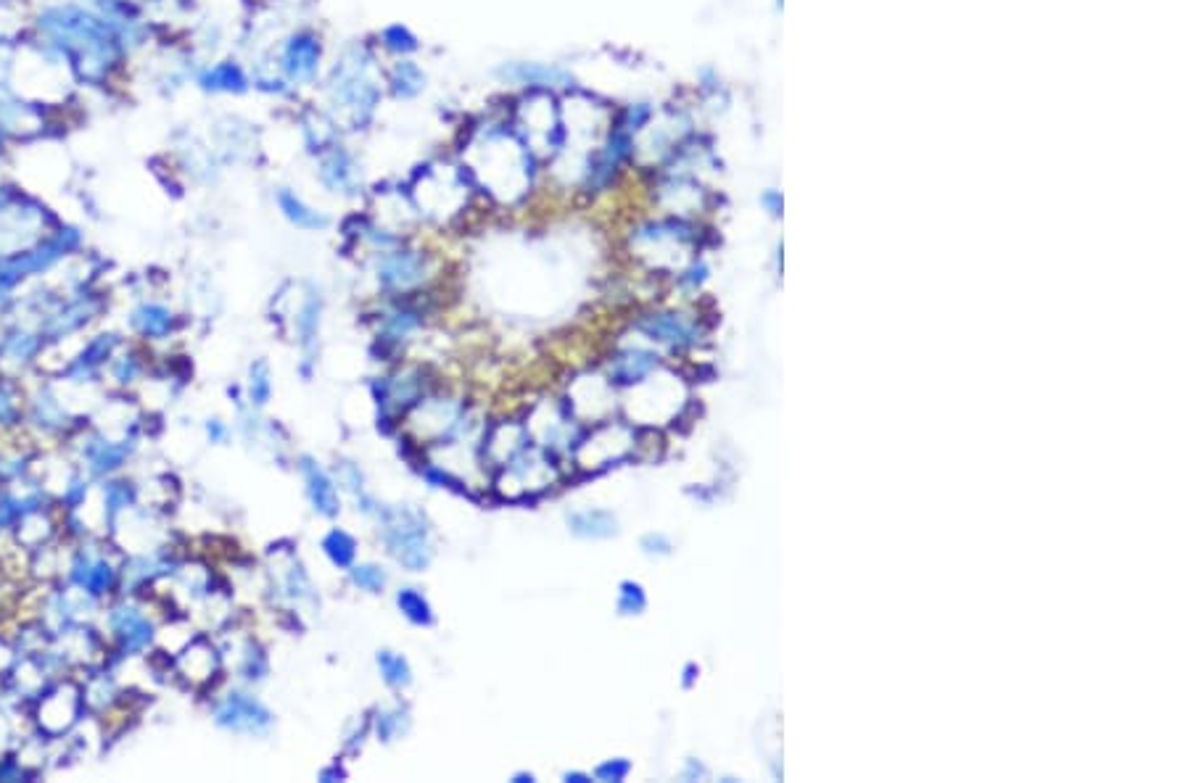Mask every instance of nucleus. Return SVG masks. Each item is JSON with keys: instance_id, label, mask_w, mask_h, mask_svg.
Here are the masks:
<instances>
[{"instance_id": "nucleus-1", "label": "nucleus", "mask_w": 1188, "mask_h": 783, "mask_svg": "<svg viewBox=\"0 0 1188 783\" xmlns=\"http://www.w3.org/2000/svg\"><path fill=\"white\" fill-rule=\"evenodd\" d=\"M35 26L45 45L64 58L77 79L109 83L132 51L149 37V26H130L93 3H53L37 13Z\"/></svg>"}, {"instance_id": "nucleus-2", "label": "nucleus", "mask_w": 1188, "mask_h": 783, "mask_svg": "<svg viewBox=\"0 0 1188 783\" xmlns=\"http://www.w3.org/2000/svg\"><path fill=\"white\" fill-rule=\"evenodd\" d=\"M463 172L471 185L499 200H516L537 183L542 159L518 135L510 117L486 119L471 127L463 145Z\"/></svg>"}, {"instance_id": "nucleus-3", "label": "nucleus", "mask_w": 1188, "mask_h": 783, "mask_svg": "<svg viewBox=\"0 0 1188 783\" xmlns=\"http://www.w3.org/2000/svg\"><path fill=\"white\" fill-rule=\"evenodd\" d=\"M320 85L325 98L323 111L344 138L370 130L386 98L384 64L376 43L367 40L346 43L333 64L325 66Z\"/></svg>"}, {"instance_id": "nucleus-4", "label": "nucleus", "mask_w": 1188, "mask_h": 783, "mask_svg": "<svg viewBox=\"0 0 1188 783\" xmlns=\"http://www.w3.org/2000/svg\"><path fill=\"white\" fill-rule=\"evenodd\" d=\"M278 75L293 90L320 85L325 75V40L312 26H296L280 40Z\"/></svg>"}, {"instance_id": "nucleus-5", "label": "nucleus", "mask_w": 1188, "mask_h": 783, "mask_svg": "<svg viewBox=\"0 0 1188 783\" xmlns=\"http://www.w3.org/2000/svg\"><path fill=\"white\" fill-rule=\"evenodd\" d=\"M384 541L393 554V559L402 562L407 570L420 573L431 565L433 546H431V531L425 525V520L418 512L404 510H384Z\"/></svg>"}, {"instance_id": "nucleus-6", "label": "nucleus", "mask_w": 1188, "mask_h": 783, "mask_svg": "<svg viewBox=\"0 0 1188 783\" xmlns=\"http://www.w3.org/2000/svg\"><path fill=\"white\" fill-rule=\"evenodd\" d=\"M315 174L320 185L338 198H359L365 191L363 162L346 145L344 138L333 140L331 145L315 153Z\"/></svg>"}, {"instance_id": "nucleus-7", "label": "nucleus", "mask_w": 1188, "mask_h": 783, "mask_svg": "<svg viewBox=\"0 0 1188 783\" xmlns=\"http://www.w3.org/2000/svg\"><path fill=\"white\" fill-rule=\"evenodd\" d=\"M494 75H497L499 83L507 87H518L520 93L544 90L555 93V96H565V93L579 87V79L569 66L555 62H505L494 69Z\"/></svg>"}, {"instance_id": "nucleus-8", "label": "nucleus", "mask_w": 1188, "mask_h": 783, "mask_svg": "<svg viewBox=\"0 0 1188 783\" xmlns=\"http://www.w3.org/2000/svg\"><path fill=\"white\" fill-rule=\"evenodd\" d=\"M431 272L433 261L429 253L404 249V246L378 253L376 259V280L389 293L412 291V287L423 285L431 278Z\"/></svg>"}, {"instance_id": "nucleus-9", "label": "nucleus", "mask_w": 1188, "mask_h": 783, "mask_svg": "<svg viewBox=\"0 0 1188 783\" xmlns=\"http://www.w3.org/2000/svg\"><path fill=\"white\" fill-rule=\"evenodd\" d=\"M215 722L219 728H228L233 733H249V736H262L272 728V713L267 709L257 696L244 694V692H230L223 702L215 707Z\"/></svg>"}, {"instance_id": "nucleus-10", "label": "nucleus", "mask_w": 1188, "mask_h": 783, "mask_svg": "<svg viewBox=\"0 0 1188 783\" xmlns=\"http://www.w3.org/2000/svg\"><path fill=\"white\" fill-rule=\"evenodd\" d=\"M384 85L389 98L412 104L429 90V72L418 58H391L389 66H384Z\"/></svg>"}, {"instance_id": "nucleus-11", "label": "nucleus", "mask_w": 1188, "mask_h": 783, "mask_svg": "<svg viewBox=\"0 0 1188 783\" xmlns=\"http://www.w3.org/2000/svg\"><path fill=\"white\" fill-rule=\"evenodd\" d=\"M196 87L209 93V96H246L253 83L246 66L236 58H219V62L204 66L198 72Z\"/></svg>"}, {"instance_id": "nucleus-12", "label": "nucleus", "mask_w": 1188, "mask_h": 783, "mask_svg": "<svg viewBox=\"0 0 1188 783\" xmlns=\"http://www.w3.org/2000/svg\"><path fill=\"white\" fill-rule=\"evenodd\" d=\"M109 626L125 654L143 652V649L153 641V626L149 622V618H145V615L136 607L125 605L115 609L109 618Z\"/></svg>"}, {"instance_id": "nucleus-13", "label": "nucleus", "mask_w": 1188, "mask_h": 783, "mask_svg": "<svg viewBox=\"0 0 1188 783\" xmlns=\"http://www.w3.org/2000/svg\"><path fill=\"white\" fill-rule=\"evenodd\" d=\"M299 470H302L304 475L306 497H310L312 501V510H315L317 514H323V518H336L338 510H342V501H338L336 483H333L331 475L310 457L302 459Z\"/></svg>"}, {"instance_id": "nucleus-14", "label": "nucleus", "mask_w": 1188, "mask_h": 783, "mask_svg": "<svg viewBox=\"0 0 1188 783\" xmlns=\"http://www.w3.org/2000/svg\"><path fill=\"white\" fill-rule=\"evenodd\" d=\"M115 578H117V570L115 567L106 562V557H101V554H79V557L72 562V584H75L77 588H83L85 594H90V597H104V594H109V588L115 586Z\"/></svg>"}, {"instance_id": "nucleus-15", "label": "nucleus", "mask_w": 1188, "mask_h": 783, "mask_svg": "<svg viewBox=\"0 0 1188 783\" xmlns=\"http://www.w3.org/2000/svg\"><path fill=\"white\" fill-rule=\"evenodd\" d=\"M276 206H278V211L285 217V222H291L293 227H299V230L323 232V230H328V227H331L328 214L315 209L312 204H306V200L299 196L296 191H291V187H278V191H276Z\"/></svg>"}, {"instance_id": "nucleus-16", "label": "nucleus", "mask_w": 1188, "mask_h": 783, "mask_svg": "<svg viewBox=\"0 0 1188 783\" xmlns=\"http://www.w3.org/2000/svg\"><path fill=\"white\" fill-rule=\"evenodd\" d=\"M639 330H642L647 338L673 346L695 344L698 338L695 325L687 323L682 314H652V317H645L642 323H639Z\"/></svg>"}, {"instance_id": "nucleus-17", "label": "nucleus", "mask_w": 1188, "mask_h": 783, "mask_svg": "<svg viewBox=\"0 0 1188 783\" xmlns=\"http://www.w3.org/2000/svg\"><path fill=\"white\" fill-rule=\"evenodd\" d=\"M376 48L389 58H415L423 51V40L407 24L391 22L376 32Z\"/></svg>"}, {"instance_id": "nucleus-18", "label": "nucleus", "mask_w": 1188, "mask_h": 783, "mask_svg": "<svg viewBox=\"0 0 1188 783\" xmlns=\"http://www.w3.org/2000/svg\"><path fill=\"white\" fill-rule=\"evenodd\" d=\"M130 452H132L130 441L96 438L88 448H85V459H88L90 472L109 475L125 465V459L130 457Z\"/></svg>"}, {"instance_id": "nucleus-19", "label": "nucleus", "mask_w": 1188, "mask_h": 783, "mask_svg": "<svg viewBox=\"0 0 1188 783\" xmlns=\"http://www.w3.org/2000/svg\"><path fill=\"white\" fill-rule=\"evenodd\" d=\"M132 327H136L143 338H166L172 333V327H175V314L166 309L164 304H140L138 309L132 312Z\"/></svg>"}, {"instance_id": "nucleus-20", "label": "nucleus", "mask_w": 1188, "mask_h": 783, "mask_svg": "<svg viewBox=\"0 0 1188 783\" xmlns=\"http://www.w3.org/2000/svg\"><path fill=\"white\" fill-rule=\"evenodd\" d=\"M320 317H323V298L317 291H310L304 296L302 309H299L296 327H299V344H302L304 354L310 357L317 346V333H320Z\"/></svg>"}, {"instance_id": "nucleus-21", "label": "nucleus", "mask_w": 1188, "mask_h": 783, "mask_svg": "<svg viewBox=\"0 0 1188 783\" xmlns=\"http://www.w3.org/2000/svg\"><path fill=\"white\" fill-rule=\"evenodd\" d=\"M569 528L582 539H607L616 533V518L607 512H576L569 518Z\"/></svg>"}, {"instance_id": "nucleus-22", "label": "nucleus", "mask_w": 1188, "mask_h": 783, "mask_svg": "<svg viewBox=\"0 0 1188 783\" xmlns=\"http://www.w3.org/2000/svg\"><path fill=\"white\" fill-rule=\"evenodd\" d=\"M656 117H658L656 104H650V100H637V104L624 106V109L613 117V122H616L620 130L629 132V135L639 138L647 127L656 122Z\"/></svg>"}, {"instance_id": "nucleus-23", "label": "nucleus", "mask_w": 1188, "mask_h": 783, "mask_svg": "<svg viewBox=\"0 0 1188 783\" xmlns=\"http://www.w3.org/2000/svg\"><path fill=\"white\" fill-rule=\"evenodd\" d=\"M180 671L191 681H206L217 671L215 649H209L206 644H193L188 652L180 657Z\"/></svg>"}, {"instance_id": "nucleus-24", "label": "nucleus", "mask_w": 1188, "mask_h": 783, "mask_svg": "<svg viewBox=\"0 0 1188 783\" xmlns=\"http://www.w3.org/2000/svg\"><path fill=\"white\" fill-rule=\"evenodd\" d=\"M376 662H378L380 675H384V681L391 688H407L412 684V667L402 654L391 652V649H380Z\"/></svg>"}, {"instance_id": "nucleus-25", "label": "nucleus", "mask_w": 1188, "mask_h": 783, "mask_svg": "<svg viewBox=\"0 0 1188 783\" xmlns=\"http://www.w3.org/2000/svg\"><path fill=\"white\" fill-rule=\"evenodd\" d=\"M397 607L412 626H431L433 622V609L429 599H425L418 588H399Z\"/></svg>"}, {"instance_id": "nucleus-26", "label": "nucleus", "mask_w": 1188, "mask_h": 783, "mask_svg": "<svg viewBox=\"0 0 1188 783\" xmlns=\"http://www.w3.org/2000/svg\"><path fill=\"white\" fill-rule=\"evenodd\" d=\"M323 552L328 554V559L336 567H352L357 557V541L346 531H338L336 528V531H331L323 539Z\"/></svg>"}, {"instance_id": "nucleus-27", "label": "nucleus", "mask_w": 1188, "mask_h": 783, "mask_svg": "<svg viewBox=\"0 0 1188 783\" xmlns=\"http://www.w3.org/2000/svg\"><path fill=\"white\" fill-rule=\"evenodd\" d=\"M652 367H656V357H652V354L629 351L616 361V370H613V374H616V380H620V383H639V380H642Z\"/></svg>"}, {"instance_id": "nucleus-28", "label": "nucleus", "mask_w": 1188, "mask_h": 783, "mask_svg": "<svg viewBox=\"0 0 1188 783\" xmlns=\"http://www.w3.org/2000/svg\"><path fill=\"white\" fill-rule=\"evenodd\" d=\"M272 374L267 361H253L249 372V399L253 406H264L272 396Z\"/></svg>"}, {"instance_id": "nucleus-29", "label": "nucleus", "mask_w": 1188, "mask_h": 783, "mask_svg": "<svg viewBox=\"0 0 1188 783\" xmlns=\"http://www.w3.org/2000/svg\"><path fill=\"white\" fill-rule=\"evenodd\" d=\"M349 575H352V584H355L357 588H363V591L367 594H380L386 588V584H389V578H386V573L380 570L378 565H352Z\"/></svg>"}, {"instance_id": "nucleus-30", "label": "nucleus", "mask_w": 1188, "mask_h": 783, "mask_svg": "<svg viewBox=\"0 0 1188 783\" xmlns=\"http://www.w3.org/2000/svg\"><path fill=\"white\" fill-rule=\"evenodd\" d=\"M645 607H647V597H645L642 586L634 584V580H626V584H620V594H618L620 615H639Z\"/></svg>"}, {"instance_id": "nucleus-31", "label": "nucleus", "mask_w": 1188, "mask_h": 783, "mask_svg": "<svg viewBox=\"0 0 1188 783\" xmlns=\"http://www.w3.org/2000/svg\"><path fill=\"white\" fill-rule=\"evenodd\" d=\"M418 325H420L418 314L410 312V309H397V312H391L389 317H386V327H389L391 336H397V338L407 336V333H412Z\"/></svg>"}, {"instance_id": "nucleus-32", "label": "nucleus", "mask_w": 1188, "mask_h": 783, "mask_svg": "<svg viewBox=\"0 0 1188 783\" xmlns=\"http://www.w3.org/2000/svg\"><path fill=\"white\" fill-rule=\"evenodd\" d=\"M631 765L626 760H607L603 762V765L594 771V775H597L600 781H624L626 775H629Z\"/></svg>"}, {"instance_id": "nucleus-33", "label": "nucleus", "mask_w": 1188, "mask_h": 783, "mask_svg": "<svg viewBox=\"0 0 1188 783\" xmlns=\"http://www.w3.org/2000/svg\"><path fill=\"white\" fill-rule=\"evenodd\" d=\"M22 410H19V401L6 385H0V423H11L17 420Z\"/></svg>"}, {"instance_id": "nucleus-34", "label": "nucleus", "mask_w": 1188, "mask_h": 783, "mask_svg": "<svg viewBox=\"0 0 1188 783\" xmlns=\"http://www.w3.org/2000/svg\"><path fill=\"white\" fill-rule=\"evenodd\" d=\"M399 728H402V720H399V713H380L378 715V722H376V731L380 736V741H391L393 736L399 733Z\"/></svg>"}, {"instance_id": "nucleus-35", "label": "nucleus", "mask_w": 1188, "mask_h": 783, "mask_svg": "<svg viewBox=\"0 0 1188 783\" xmlns=\"http://www.w3.org/2000/svg\"><path fill=\"white\" fill-rule=\"evenodd\" d=\"M760 206H764V209L769 211L771 217H779V214H782V206H785V204H782V193L774 191V187H769V191L760 193Z\"/></svg>"}, {"instance_id": "nucleus-36", "label": "nucleus", "mask_w": 1188, "mask_h": 783, "mask_svg": "<svg viewBox=\"0 0 1188 783\" xmlns=\"http://www.w3.org/2000/svg\"><path fill=\"white\" fill-rule=\"evenodd\" d=\"M682 280H684V285H692V287L700 285V283H705V280H709V267H705V264H692L690 270L684 272Z\"/></svg>"}, {"instance_id": "nucleus-37", "label": "nucleus", "mask_w": 1188, "mask_h": 783, "mask_svg": "<svg viewBox=\"0 0 1188 783\" xmlns=\"http://www.w3.org/2000/svg\"><path fill=\"white\" fill-rule=\"evenodd\" d=\"M206 433H209L212 444H223V441L228 438V427L219 423V420H209V425H206Z\"/></svg>"}, {"instance_id": "nucleus-38", "label": "nucleus", "mask_w": 1188, "mask_h": 783, "mask_svg": "<svg viewBox=\"0 0 1188 783\" xmlns=\"http://www.w3.org/2000/svg\"><path fill=\"white\" fill-rule=\"evenodd\" d=\"M565 781H573V783H586V781H592V775H586V773H576V771H573V773H565Z\"/></svg>"}, {"instance_id": "nucleus-39", "label": "nucleus", "mask_w": 1188, "mask_h": 783, "mask_svg": "<svg viewBox=\"0 0 1188 783\" xmlns=\"http://www.w3.org/2000/svg\"><path fill=\"white\" fill-rule=\"evenodd\" d=\"M512 781H516V783H531L533 773H516V775H512Z\"/></svg>"}]
</instances>
